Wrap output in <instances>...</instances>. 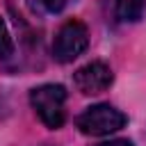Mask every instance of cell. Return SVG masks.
<instances>
[{
    "instance_id": "1",
    "label": "cell",
    "mask_w": 146,
    "mask_h": 146,
    "mask_svg": "<svg viewBox=\"0 0 146 146\" xmlns=\"http://www.w3.org/2000/svg\"><path fill=\"white\" fill-rule=\"evenodd\" d=\"M30 103L36 112V116L43 121L46 128L57 130L64 125L66 112H64V103H66V89L62 84H41L36 89L30 91Z\"/></svg>"
},
{
    "instance_id": "6",
    "label": "cell",
    "mask_w": 146,
    "mask_h": 146,
    "mask_svg": "<svg viewBox=\"0 0 146 146\" xmlns=\"http://www.w3.org/2000/svg\"><path fill=\"white\" fill-rule=\"evenodd\" d=\"M30 7L39 14H59L62 9L68 7L71 0H27Z\"/></svg>"
},
{
    "instance_id": "2",
    "label": "cell",
    "mask_w": 146,
    "mask_h": 146,
    "mask_svg": "<svg viewBox=\"0 0 146 146\" xmlns=\"http://www.w3.org/2000/svg\"><path fill=\"white\" fill-rule=\"evenodd\" d=\"M125 114L119 112L116 107H112L110 103H98L87 107L78 119L75 125L80 128V132L91 135V137H103V135H112L116 130H121L125 125Z\"/></svg>"
},
{
    "instance_id": "3",
    "label": "cell",
    "mask_w": 146,
    "mask_h": 146,
    "mask_svg": "<svg viewBox=\"0 0 146 146\" xmlns=\"http://www.w3.org/2000/svg\"><path fill=\"white\" fill-rule=\"evenodd\" d=\"M89 46V32L82 21H66L52 41V57L62 64L78 59Z\"/></svg>"
},
{
    "instance_id": "5",
    "label": "cell",
    "mask_w": 146,
    "mask_h": 146,
    "mask_svg": "<svg viewBox=\"0 0 146 146\" xmlns=\"http://www.w3.org/2000/svg\"><path fill=\"white\" fill-rule=\"evenodd\" d=\"M146 0H116V16L123 23H137L144 16Z\"/></svg>"
},
{
    "instance_id": "4",
    "label": "cell",
    "mask_w": 146,
    "mask_h": 146,
    "mask_svg": "<svg viewBox=\"0 0 146 146\" xmlns=\"http://www.w3.org/2000/svg\"><path fill=\"white\" fill-rule=\"evenodd\" d=\"M73 82L78 87L80 94L84 96H96V94H103L112 87L114 82V75L110 71L107 64L103 62H89L84 66H80L75 73H73Z\"/></svg>"
},
{
    "instance_id": "8",
    "label": "cell",
    "mask_w": 146,
    "mask_h": 146,
    "mask_svg": "<svg viewBox=\"0 0 146 146\" xmlns=\"http://www.w3.org/2000/svg\"><path fill=\"white\" fill-rule=\"evenodd\" d=\"M98 146H132V141H128V139H112V141H105V144H98Z\"/></svg>"
},
{
    "instance_id": "7",
    "label": "cell",
    "mask_w": 146,
    "mask_h": 146,
    "mask_svg": "<svg viewBox=\"0 0 146 146\" xmlns=\"http://www.w3.org/2000/svg\"><path fill=\"white\" fill-rule=\"evenodd\" d=\"M11 55H14V39L9 34L5 18L0 16V59H9Z\"/></svg>"
}]
</instances>
